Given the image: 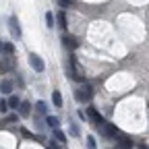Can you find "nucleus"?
<instances>
[{"label":"nucleus","mask_w":149,"mask_h":149,"mask_svg":"<svg viewBox=\"0 0 149 149\" xmlns=\"http://www.w3.org/2000/svg\"><path fill=\"white\" fill-rule=\"evenodd\" d=\"M0 52L13 54V52H15V46H13V44H2V42H0Z\"/></svg>","instance_id":"obj_15"},{"label":"nucleus","mask_w":149,"mask_h":149,"mask_svg":"<svg viewBox=\"0 0 149 149\" xmlns=\"http://www.w3.org/2000/svg\"><path fill=\"white\" fill-rule=\"evenodd\" d=\"M74 97H77V102H81V104H87V102L93 97L91 85H81L79 89H74Z\"/></svg>","instance_id":"obj_1"},{"label":"nucleus","mask_w":149,"mask_h":149,"mask_svg":"<svg viewBox=\"0 0 149 149\" xmlns=\"http://www.w3.org/2000/svg\"><path fill=\"white\" fill-rule=\"evenodd\" d=\"M29 64H31V68L37 70V72H42V70L46 68V62H44L37 54H29Z\"/></svg>","instance_id":"obj_3"},{"label":"nucleus","mask_w":149,"mask_h":149,"mask_svg":"<svg viewBox=\"0 0 149 149\" xmlns=\"http://www.w3.org/2000/svg\"><path fill=\"white\" fill-rule=\"evenodd\" d=\"M35 110H37V114L46 116V114H48V104H46V102H37V104H35Z\"/></svg>","instance_id":"obj_11"},{"label":"nucleus","mask_w":149,"mask_h":149,"mask_svg":"<svg viewBox=\"0 0 149 149\" xmlns=\"http://www.w3.org/2000/svg\"><path fill=\"white\" fill-rule=\"evenodd\" d=\"M133 147H135V143H133V141H130V139H126V137H122L114 149H133Z\"/></svg>","instance_id":"obj_7"},{"label":"nucleus","mask_w":149,"mask_h":149,"mask_svg":"<svg viewBox=\"0 0 149 149\" xmlns=\"http://www.w3.org/2000/svg\"><path fill=\"white\" fill-rule=\"evenodd\" d=\"M87 149H97V145H95V139H93V137H89V139H87Z\"/></svg>","instance_id":"obj_19"},{"label":"nucleus","mask_w":149,"mask_h":149,"mask_svg":"<svg viewBox=\"0 0 149 149\" xmlns=\"http://www.w3.org/2000/svg\"><path fill=\"white\" fill-rule=\"evenodd\" d=\"M100 130H102V135H104L106 139H120V137H122V133H120V130H118L114 124H110V122L102 124Z\"/></svg>","instance_id":"obj_2"},{"label":"nucleus","mask_w":149,"mask_h":149,"mask_svg":"<svg viewBox=\"0 0 149 149\" xmlns=\"http://www.w3.org/2000/svg\"><path fill=\"white\" fill-rule=\"evenodd\" d=\"M62 44H64V46H66L68 50H74V48H77V44H79V42L74 40L72 35H62Z\"/></svg>","instance_id":"obj_6"},{"label":"nucleus","mask_w":149,"mask_h":149,"mask_svg":"<svg viewBox=\"0 0 149 149\" xmlns=\"http://www.w3.org/2000/svg\"><path fill=\"white\" fill-rule=\"evenodd\" d=\"M46 124H48L50 128H54V130H58V126H60V120L56 118V116H46Z\"/></svg>","instance_id":"obj_8"},{"label":"nucleus","mask_w":149,"mask_h":149,"mask_svg":"<svg viewBox=\"0 0 149 149\" xmlns=\"http://www.w3.org/2000/svg\"><path fill=\"white\" fill-rule=\"evenodd\" d=\"M19 106H21L19 95H10V97H8V108H19Z\"/></svg>","instance_id":"obj_16"},{"label":"nucleus","mask_w":149,"mask_h":149,"mask_svg":"<svg viewBox=\"0 0 149 149\" xmlns=\"http://www.w3.org/2000/svg\"><path fill=\"white\" fill-rule=\"evenodd\" d=\"M29 112H31V104L29 102H23L21 106H19V114L21 116H29Z\"/></svg>","instance_id":"obj_9"},{"label":"nucleus","mask_w":149,"mask_h":149,"mask_svg":"<svg viewBox=\"0 0 149 149\" xmlns=\"http://www.w3.org/2000/svg\"><path fill=\"white\" fill-rule=\"evenodd\" d=\"M70 133L72 135H79V126L77 124H70Z\"/></svg>","instance_id":"obj_23"},{"label":"nucleus","mask_w":149,"mask_h":149,"mask_svg":"<svg viewBox=\"0 0 149 149\" xmlns=\"http://www.w3.org/2000/svg\"><path fill=\"white\" fill-rule=\"evenodd\" d=\"M56 19H58V27H60V29H66L68 23H66V15H64V10H60L58 15H56Z\"/></svg>","instance_id":"obj_10"},{"label":"nucleus","mask_w":149,"mask_h":149,"mask_svg":"<svg viewBox=\"0 0 149 149\" xmlns=\"http://www.w3.org/2000/svg\"><path fill=\"white\" fill-rule=\"evenodd\" d=\"M8 110V102H0V112H6Z\"/></svg>","instance_id":"obj_22"},{"label":"nucleus","mask_w":149,"mask_h":149,"mask_svg":"<svg viewBox=\"0 0 149 149\" xmlns=\"http://www.w3.org/2000/svg\"><path fill=\"white\" fill-rule=\"evenodd\" d=\"M17 120H19V114H8L4 122H17Z\"/></svg>","instance_id":"obj_21"},{"label":"nucleus","mask_w":149,"mask_h":149,"mask_svg":"<svg viewBox=\"0 0 149 149\" xmlns=\"http://www.w3.org/2000/svg\"><path fill=\"white\" fill-rule=\"evenodd\" d=\"M139 149H149V147H145V145H143V147H139Z\"/></svg>","instance_id":"obj_25"},{"label":"nucleus","mask_w":149,"mask_h":149,"mask_svg":"<svg viewBox=\"0 0 149 149\" xmlns=\"http://www.w3.org/2000/svg\"><path fill=\"white\" fill-rule=\"evenodd\" d=\"M46 25H48L50 29L56 25V23H54V15H52V13H46Z\"/></svg>","instance_id":"obj_18"},{"label":"nucleus","mask_w":149,"mask_h":149,"mask_svg":"<svg viewBox=\"0 0 149 149\" xmlns=\"http://www.w3.org/2000/svg\"><path fill=\"white\" fill-rule=\"evenodd\" d=\"M56 2H58V4H60L62 8H68V6L72 4V0H56Z\"/></svg>","instance_id":"obj_20"},{"label":"nucleus","mask_w":149,"mask_h":149,"mask_svg":"<svg viewBox=\"0 0 149 149\" xmlns=\"http://www.w3.org/2000/svg\"><path fill=\"white\" fill-rule=\"evenodd\" d=\"M52 104H54L56 108L62 106V95H60V91H54V93H52Z\"/></svg>","instance_id":"obj_14"},{"label":"nucleus","mask_w":149,"mask_h":149,"mask_svg":"<svg viewBox=\"0 0 149 149\" xmlns=\"http://www.w3.org/2000/svg\"><path fill=\"white\" fill-rule=\"evenodd\" d=\"M52 139H56V141H58V143H62V145L66 143V135L62 133L60 128H58V130H54V135H52Z\"/></svg>","instance_id":"obj_13"},{"label":"nucleus","mask_w":149,"mask_h":149,"mask_svg":"<svg viewBox=\"0 0 149 149\" xmlns=\"http://www.w3.org/2000/svg\"><path fill=\"white\" fill-rule=\"evenodd\" d=\"M8 29H10V35L15 37V40H19L21 37V27H19V21H17V17H8Z\"/></svg>","instance_id":"obj_4"},{"label":"nucleus","mask_w":149,"mask_h":149,"mask_svg":"<svg viewBox=\"0 0 149 149\" xmlns=\"http://www.w3.org/2000/svg\"><path fill=\"white\" fill-rule=\"evenodd\" d=\"M13 68V60H2V62H0V72H4V70H10Z\"/></svg>","instance_id":"obj_17"},{"label":"nucleus","mask_w":149,"mask_h":149,"mask_svg":"<svg viewBox=\"0 0 149 149\" xmlns=\"http://www.w3.org/2000/svg\"><path fill=\"white\" fill-rule=\"evenodd\" d=\"M48 149H60V147H56V143H50V145H48Z\"/></svg>","instance_id":"obj_24"},{"label":"nucleus","mask_w":149,"mask_h":149,"mask_svg":"<svg viewBox=\"0 0 149 149\" xmlns=\"http://www.w3.org/2000/svg\"><path fill=\"white\" fill-rule=\"evenodd\" d=\"M85 116H87V118H89V120H91L93 124H97V126H102V122H104V120H102V116H100V112H97L95 108H91V106L87 108Z\"/></svg>","instance_id":"obj_5"},{"label":"nucleus","mask_w":149,"mask_h":149,"mask_svg":"<svg viewBox=\"0 0 149 149\" xmlns=\"http://www.w3.org/2000/svg\"><path fill=\"white\" fill-rule=\"evenodd\" d=\"M0 91H2V93H13V81H2V83H0Z\"/></svg>","instance_id":"obj_12"}]
</instances>
